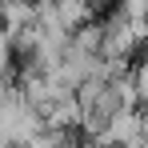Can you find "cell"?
<instances>
[{
    "mask_svg": "<svg viewBox=\"0 0 148 148\" xmlns=\"http://www.w3.org/2000/svg\"><path fill=\"white\" fill-rule=\"evenodd\" d=\"M96 144H144V108H116L108 124L92 136Z\"/></svg>",
    "mask_w": 148,
    "mask_h": 148,
    "instance_id": "cell-1",
    "label": "cell"
},
{
    "mask_svg": "<svg viewBox=\"0 0 148 148\" xmlns=\"http://www.w3.org/2000/svg\"><path fill=\"white\" fill-rule=\"evenodd\" d=\"M36 20V0H0V28H20Z\"/></svg>",
    "mask_w": 148,
    "mask_h": 148,
    "instance_id": "cell-2",
    "label": "cell"
}]
</instances>
